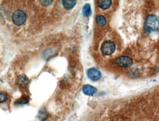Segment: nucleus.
I'll return each instance as SVG.
<instances>
[{"label": "nucleus", "instance_id": "1", "mask_svg": "<svg viewBox=\"0 0 159 121\" xmlns=\"http://www.w3.org/2000/svg\"><path fill=\"white\" fill-rule=\"evenodd\" d=\"M159 19L153 14L149 15L147 17L144 24V30L147 33L152 31H157L159 30Z\"/></svg>", "mask_w": 159, "mask_h": 121}, {"label": "nucleus", "instance_id": "2", "mask_svg": "<svg viewBox=\"0 0 159 121\" xmlns=\"http://www.w3.org/2000/svg\"><path fill=\"white\" fill-rule=\"evenodd\" d=\"M116 49L115 44L111 41H106L101 45V51L104 55L110 56L114 53Z\"/></svg>", "mask_w": 159, "mask_h": 121}, {"label": "nucleus", "instance_id": "3", "mask_svg": "<svg viewBox=\"0 0 159 121\" xmlns=\"http://www.w3.org/2000/svg\"><path fill=\"white\" fill-rule=\"evenodd\" d=\"M26 19V14L23 11L20 10L15 11L12 16L13 23L17 26L23 25L25 23Z\"/></svg>", "mask_w": 159, "mask_h": 121}, {"label": "nucleus", "instance_id": "4", "mask_svg": "<svg viewBox=\"0 0 159 121\" xmlns=\"http://www.w3.org/2000/svg\"><path fill=\"white\" fill-rule=\"evenodd\" d=\"M115 62L117 65L124 68L129 67L133 64L132 59L127 56H122L118 57L115 59Z\"/></svg>", "mask_w": 159, "mask_h": 121}, {"label": "nucleus", "instance_id": "5", "mask_svg": "<svg viewBox=\"0 0 159 121\" xmlns=\"http://www.w3.org/2000/svg\"><path fill=\"white\" fill-rule=\"evenodd\" d=\"M87 76L92 81H96L101 78V75L100 71L95 68H91L87 71Z\"/></svg>", "mask_w": 159, "mask_h": 121}, {"label": "nucleus", "instance_id": "6", "mask_svg": "<svg viewBox=\"0 0 159 121\" xmlns=\"http://www.w3.org/2000/svg\"><path fill=\"white\" fill-rule=\"evenodd\" d=\"M83 91L85 95L87 96H93L96 94L97 91L96 88L89 84H87L84 86L83 88Z\"/></svg>", "mask_w": 159, "mask_h": 121}, {"label": "nucleus", "instance_id": "7", "mask_svg": "<svg viewBox=\"0 0 159 121\" xmlns=\"http://www.w3.org/2000/svg\"><path fill=\"white\" fill-rule=\"evenodd\" d=\"M97 3L100 8L106 10L110 7L112 5V1L111 0H99Z\"/></svg>", "mask_w": 159, "mask_h": 121}, {"label": "nucleus", "instance_id": "8", "mask_svg": "<svg viewBox=\"0 0 159 121\" xmlns=\"http://www.w3.org/2000/svg\"><path fill=\"white\" fill-rule=\"evenodd\" d=\"M29 82V79L25 75H21L17 80V83L20 87H24L28 85Z\"/></svg>", "mask_w": 159, "mask_h": 121}, {"label": "nucleus", "instance_id": "9", "mask_svg": "<svg viewBox=\"0 0 159 121\" xmlns=\"http://www.w3.org/2000/svg\"><path fill=\"white\" fill-rule=\"evenodd\" d=\"M77 3V1H62L63 7L67 10H71L74 7Z\"/></svg>", "mask_w": 159, "mask_h": 121}, {"label": "nucleus", "instance_id": "10", "mask_svg": "<svg viewBox=\"0 0 159 121\" xmlns=\"http://www.w3.org/2000/svg\"><path fill=\"white\" fill-rule=\"evenodd\" d=\"M91 13L92 11L90 5L89 4H86L83 8V14L84 16L89 17L91 15Z\"/></svg>", "mask_w": 159, "mask_h": 121}, {"label": "nucleus", "instance_id": "11", "mask_svg": "<svg viewBox=\"0 0 159 121\" xmlns=\"http://www.w3.org/2000/svg\"><path fill=\"white\" fill-rule=\"evenodd\" d=\"M96 21L97 24L100 25V26H104L106 23L105 17L103 16H100V15L97 16Z\"/></svg>", "mask_w": 159, "mask_h": 121}, {"label": "nucleus", "instance_id": "12", "mask_svg": "<svg viewBox=\"0 0 159 121\" xmlns=\"http://www.w3.org/2000/svg\"><path fill=\"white\" fill-rule=\"evenodd\" d=\"M7 96L6 94H4L3 93H0V103L3 102L7 100Z\"/></svg>", "mask_w": 159, "mask_h": 121}, {"label": "nucleus", "instance_id": "13", "mask_svg": "<svg viewBox=\"0 0 159 121\" xmlns=\"http://www.w3.org/2000/svg\"><path fill=\"white\" fill-rule=\"evenodd\" d=\"M40 2L44 6H48L52 3L53 1H40Z\"/></svg>", "mask_w": 159, "mask_h": 121}]
</instances>
